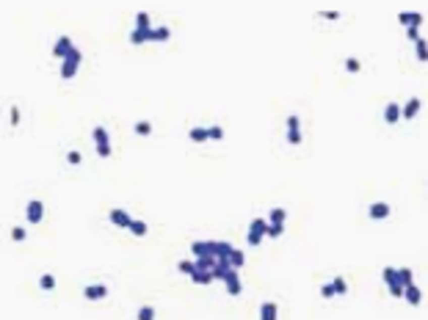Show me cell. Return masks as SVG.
Segmentation results:
<instances>
[{
    "mask_svg": "<svg viewBox=\"0 0 428 320\" xmlns=\"http://www.w3.org/2000/svg\"><path fill=\"white\" fill-rule=\"evenodd\" d=\"M207 133H210V138H213V141H221V138H224V127H219V124L207 127Z\"/></svg>",
    "mask_w": 428,
    "mask_h": 320,
    "instance_id": "obj_37",
    "label": "cell"
},
{
    "mask_svg": "<svg viewBox=\"0 0 428 320\" xmlns=\"http://www.w3.org/2000/svg\"><path fill=\"white\" fill-rule=\"evenodd\" d=\"M25 229H22V226H14V229H11V240H17V243H22L25 240Z\"/></svg>",
    "mask_w": 428,
    "mask_h": 320,
    "instance_id": "obj_39",
    "label": "cell"
},
{
    "mask_svg": "<svg viewBox=\"0 0 428 320\" xmlns=\"http://www.w3.org/2000/svg\"><path fill=\"white\" fill-rule=\"evenodd\" d=\"M91 138H94V144H97L99 158H111V138H108V130H105L102 124H97L94 130H91Z\"/></svg>",
    "mask_w": 428,
    "mask_h": 320,
    "instance_id": "obj_4",
    "label": "cell"
},
{
    "mask_svg": "<svg viewBox=\"0 0 428 320\" xmlns=\"http://www.w3.org/2000/svg\"><path fill=\"white\" fill-rule=\"evenodd\" d=\"M108 221L114 226H122V229H130V224H133V215L127 213V210H122V207H114V210L108 213Z\"/></svg>",
    "mask_w": 428,
    "mask_h": 320,
    "instance_id": "obj_7",
    "label": "cell"
},
{
    "mask_svg": "<svg viewBox=\"0 0 428 320\" xmlns=\"http://www.w3.org/2000/svg\"><path fill=\"white\" fill-rule=\"evenodd\" d=\"M403 301H406L409 306H420V304H423V290H420L417 284L406 287V290H403Z\"/></svg>",
    "mask_w": 428,
    "mask_h": 320,
    "instance_id": "obj_14",
    "label": "cell"
},
{
    "mask_svg": "<svg viewBox=\"0 0 428 320\" xmlns=\"http://www.w3.org/2000/svg\"><path fill=\"white\" fill-rule=\"evenodd\" d=\"M133 130H136V136H149V133H152V124H149V121H136V127H133Z\"/></svg>",
    "mask_w": 428,
    "mask_h": 320,
    "instance_id": "obj_34",
    "label": "cell"
},
{
    "mask_svg": "<svg viewBox=\"0 0 428 320\" xmlns=\"http://www.w3.org/2000/svg\"><path fill=\"white\" fill-rule=\"evenodd\" d=\"M130 232L136 237H144L146 232H149V226H146V221H141V218H133V224H130Z\"/></svg>",
    "mask_w": 428,
    "mask_h": 320,
    "instance_id": "obj_26",
    "label": "cell"
},
{
    "mask_svg": "<svg viewBox=\"0 0 428 320\" xmlns=\"http://www.w3.org/2000/svg\"><path fill=\"white\" fill-rule=\"evenodd\" d=\"M381 279H384V284H387L392 298H403V284H401V279H398V268L387 265L384 271H381Z\"/></svg>",
    "mask_w": 428,
    "mask_h": 320,
    "instance_id": "obj_2",
    "label": "cell"
},
{
    "mask_svg": "<svg viewBox=\"0 0 428 320\" xmlns=\"http://www.w3.org/2000/svg\"><path fill=\"white\" fill-rule=\"evenodd\" d=\"M414 55H417V61L428 63V42L425 39H417V42H414Z\"/></svg>",
    "mask_w": 428,
    "mask_h": 320,
    "instance_id": "obj_24",
    "label": "cell"
},
{
    "mask_svg": "<svg viewBox=\"0 0 428 320\" xmlns=\"http://www.w3.org/2000/svg\"><path fill=\"white\" fill-rule=\"evenodd\" d=\"M188 138H191V141H196V144H204L210 138V133H207V127H191Z\"/></svg>",
    "mask_w": 428,
    "mask_h": 320,
    "instance_id": "obj_22",
    "label": "cell"
},
{
    "mask_svg": "<svg viewBox=\"0 0 428 320\" xmlns=\"http://www.w3.org/2000/svg\"><path fill=\"white\" fill-rule=\"evenodd\" d=\"M155 315H157L155 306H152V304H144L141 309L136 312V320H155Z\"/></svg>",
    "mask_w": 428,
    "mask_h": 320,
    "instance_id": "obj_27",
    "label": "cell"
},
{
    "mask_svg": "<svg viewBox=\"0 0 428 320\" xmlns=\"http://www.w3.org/2000/svg\"><path fill=\"white\" fill-rule=\"evenodd\" d=\"M262 237H268V218H254L249 224V232H246V243L249 246H260Z\"/></svg>",
    "mask_w": 428,
    "mask_h": 320,
    "instance_id": "obj_1",
    "label": "cell"
},
{
    "mask_svg": "<svg viewBox=\"0 0 428 320\" xmlns=\"http://www.w3.org/2000/svg\"><path fill=\"white\" fill-rule=\"evenodd\" d=\"M420 110H423V100H420V97H412V100L406 102V105H403V119H414V116L420 113Z\"/></svg>",
    "mask_w": 428,
    "mask_h": 320,
    "instance_id": "obj_15",
    "label": "cell"
},
{
    "mask_svg": "<svg viewBox=\"0 0 428 320\" xmlns=\"http://www.w3.org/2000/svg\"><path fill=\"white\" fill-rule=\"evenodd\" d=\"M398 279H401L403 290L412 287V284H414V273H412V268H398Z\"/></svg>",
    "mask_w": 428,
    "mask_h": 320,
    "instance_id": "obj_25",
    "label": "cell"
},
{
    "mask_svg": "<svg viewBox=\"0 0 428 320\" xmlns=\"http://www.w3.org/2000/svg\"><path fill=\"white\" fill-rule=\"evenodd\" d=\"M11 124H20V108H11Z\"/></svg>",
    "mask_w": 428,
    "mask_h": 320,
    "instance_id": "obj_43",
    "label": "cell"
},
{
    "mask_svg": "<svg viewBox=\"0 0 428 320\" xmlns=\"http://www.w3.org/2000/svg\"><path fill=\"white\" fill-rule=\"evenodd\" d=\"M130 42H133V44L149 42V31H138V28H133V31H130Z\"/></svg>",
    "mask_w": 428,
    "mask_h": 320,
    "instance_id": "obj_29",
    "label": "cell"
},
{
    "mask_svg": "<svg viewBox=\"0 0 428 320\" xmlns=\"http://www.w3.org/2000/svg\"><path fill=\"white\" fill-rule=\"evenodd\" d=\"M39 287H42V290H52V287H56V276H52V273H42V276H39Z\"/></svg>",
    "mask_w": 428,
    "mask_h": 320,
    "instance_id": "obj_32",
    "label": "cell"
},
{
    "mask_svg": "<svg viewBox=\"0 0 428 320\" xmlns=\"http://www.w3.org/2000/svg\"><path fill=\"white\" fill-rule=\"evenodd\" d=\"M232 251H235V246L230 240H216V257L219 260H230Z\"/></svg>",
    "mask_w": 428,
    "mask_h": 320,
    "instance_id": "obj_18",
    "label": "cell"
},
{
    "mask_svg": "<svg viewBox=\"0 0 428 320\" xmlns=\"http://www.w3.org/2000/svg\"><path fill=\"white\" fill-rule=\"evenodd\" d=\"M80 61H83V53H80L78 47L72 50L67 58L61 61V80H72L75 75H78V67H80Z\"/></svg>",
    "mask_w": 428,
    "mask_h": 320,
    "instance_id": "obj_3",
    "label": "cell"
},
{
    "mask_svg": "<svg viewBox=\"0 0 428 320\" xmlns=\"http://www.w3.org/2000/svg\"><path fill=\"white\" fill-rule=\"evenodd\" d=\"M279 317V306L274 301H262L260 304V320H277Z\"/></svg>",
    "mask_w": 428,
    "mask_h": 320,
    "instance_id": "obj_16",
    "label": "cell"
},
{
    "mask_svg": "<svg viewBox=\"0 0 428 320\" xmlns=\"http://www.w3.org/2000/svg\"><path fill=\"white\" fill-rule=\"evenodd\" d=\"M390 213H392V207L387 205V202H373V205L367 207V215H370L373 221H384V218H390Z\"/></svg>",
    "mask_w": 428,
    "mask_h": 320,
    "instance_id": "obj_12",
    "label": "cell"
},
{
    "mask_svg": "<svg viewBox=\"0 0 428 320\" xmlns=\"http://www.w3.org/2000/svg\"><path fill=\"white\" fill-rule=\"evenodd\" d=\"M83 298L102 301V298H108V287H105V284H86V287H83Z\"/></svg>",
    "mask_w": 428,
    "mask_h": 320,
    "instance_id": "obj_13",
    "label": "cell"
},
{
    "mask_svg": "<svg viewBox=\"0 0 428 320\" xmlns=\"http://www.w3.org/2000/svg\"><path fill=\"white\" fill-rule=\"evenodd\" d=\"M177 268H180V273H188V276L196 273V263H193V260H180Z\"/></svg>",
    "mask_w": 428,
    "mask_h": 320,
    "instance_id": "obj_31",
    "label": "cell"
},
{
    "mask_svg": "<svg viewBox=\"0 0 428 320\" xmlns=\"http://www.w3.org/2000/svg\"><path fill=\"white\" fill-rule=\"evenodd\" d=\"M285 221H287L285 207H271V210H268V224H285Z\"/></svg>",
    "mask_w": 428,
    "mask_h": 320,
    "instance_id": "obj_20",
    "label": "cell"
},
{
    "mask_svg": "<svg viewBox=\"0 0 428 320\" xmlns=\"http://www.w3.org/2000/svg\"><path fill=\"white\" fill-rule=\"evenodd\" d=\"M72 50H75V44H72V39H69V36H58L56 44H52V55L61 58V61H64L69 53H72Z\"/></svg>",
    "mask_w": 428,
    "mask_h": 320,
    "instance_id": "obj_9",
    "label": "cell"
},
{
    "mask_svg": "<svg viewBox=\"0 0 428 320\" xmlns=\"http://www.w3.org/2000/svg\"><path fill=\"white\" fill-rule=\"evenodd\" d=\"M25 218H28V224H42V218H44V202L42 199H31L25 205Z\"/></svg>",
    "mask_w": 428,
    "mask_h": 320,
    "instance_id": "obj_6",
    "label": "cell"
},
{
    "mask_svg": "<svg viewBox=\"0 0 428 320\" xmlns=\"http://www.w3.org/2000/svg\"><path fill=\"white\" fill-rule=\"evenodd\" d=\"M320 17H324V20H340V11L326 9V11H320Z\"/></svg>",
    "mask_w": 428,
    "mask_h": 320,
    "instance_id": "obj_41",
    "label": "cell"
},
{
    "mask_svg": "<svg viewBox=\"0 0 428 320\" xmlns=\"http://www.w3.org/2000/svg\"><path fill=\"white\" fill-rule=\"evenodd\" d=\"M287 141H290L293 147H298V144L304 141V136H301V119H298V113H290V116H287Z\"/></svg>",
    "mask_w": 428,
    "mask_h": 320,
    "instance_id": "obj_5",
    "label": "cell"
},
{
    "mask_svg": "<svg viewBox=\"0 0 428 320\" xmlns=\"http://www.w3.org/2000/svg\"><path fill=\"white\" fill-rule=\"evenodd\" d=\"M345 69H348V72H359V69H362V61H359V58H354V55L345 58Z\"/></svg>",
    "mask_w": 428,
    "mask_h": 320,
    "instance_id": "obj_35",
    "label": "cell"
},
{
    "mask_svg": "<svg viewBox=\"0 0 428 320\" xmlns=\"http://www.w3.org/2000/svg\"><path fill=\"white\" fill-rule=\"evenodd\" d=\"M67 160L72 163V166H78V163H80V152H75V149H69V152H67Z\"/></svg>",
    "mask_w": 428,
    "mask_h": 320,
    "instance_id": "obj_40",
    "label": "cell"
},
{
    "mask_svg": "<svg viewBox=\"0 0 428 320\" xmlns=\"http://www.w3.org/2000/svg\"><path fill=\"white\" fill-rule=\"evenodd\" d=\"M191 282H193V284H210V282H213V273H202V271H196V273L191 276Z\"/></svg>",
    "mask_w": 428,
    "mask_h": 320,
    "instance_id": "obj_33",
    "label": "cell"
},
{
    "mask_svg": "<svg viewBox=\"0 0 428 320\" xmlns=\"http://www.w3.org/2000/svg\"><path fill=\"white\" fill-rule=\"evenodd\" d=\"M230 265L235 268V271H240V268L246 265V254L240 251V248H235V251H232V257H230Z\"/></svg>",
    "mask_w": 428,
    "mask_h": 320,
    "instance_id": "obj_28",
    "label": "cell"
},
{
    "mask_svg": "<svg viewBox=\"0 0 428 320\" xmlns=\"http://www.w3.org/2000/svg\"><path fill=\"white\" fill-rule=\"evenodd\" d=\"M285 224H268V237H282Z\"/></svg>",
    "mask_w": 428,
    "mask_h": 320,
    "instance_id": "obj_36",
    "label": "cell"
},
{
    "mask_svg": "<svg viewBox=\"0 0 428 320\" xmlns=\"http://www.w3.org/2000/svg\"><path fill=\"white\" fill-rule=\"evenodd\" d=\"M423 20L425 17L420 14V11H401V14H398V22H401L403 28H423Z\"/></svg>",
    "mask_w": 428,
    "mask_h": 320,
    "instance_id": "obj_8",
    "label": "cell"
},
{
    "mask_svg": "<svg viewBox=\"0 0 428 320\" xmlns=\"http://www.w3.org/2000/svg\"><path fill=\"white\" fill-rule=\"evenodd\" d=\"M136 28H138V31H152V28H155V25H152V17L146 14V11H138V14H136Z\"/></svg>",
    "mask_w": 428,
    "mask_h": 320,
    "instance_id": "obj_23",
    "label": "cell"
},
{
    "mask_svg": "<svg viewBox=\"0 0 428 320\" xmlns=\"http://www.w3.org/2000/svg\"><path fill=\"white\" fill-rule=\"evenodd\" d=\"M191 254H193V260L210 257V254H207V240H193L191 243Z\"/></svg>",
    "mask_w": 428,
    "mask_h": 320,
    "instance_id": "obj_21",
    "label": "cell"
},
{
    "mask_svg": "<svg viewBox=\"0 0 428 320\" xmlns=\"http://www.w3.org/2000/svg\"><path fill=\"white\" fill-rule=\"evenodd\" d=\"M320 295H324L326 301H329V298H334V295H337V293H334V284H332V282H326L324 287H320Z\"/></svg>",
    "mask_w": 428,
    "mask_h": 320,
    "instance_id": "obj_38",
    "label": "cell"
},
{
    "mask_svg": "<svg viewBox=\"0 0 428 320\" xmlns=\"http://www.w3.org/2000/svg\"><path fill=\"white\" fill-rule=\"evenodd\" d=\"M224 287H227V293H230V295H240V293H243V282H240V273L235 271V268H232V271L227 273Z\"/></svg>",
    "mask_w": 428,
    "mask_h": 320,
    "instance_id": "obj_11",
    "label": "cell"
},
{
    "mask_svg": "<svg viewBox=\"0 0 428 320\" xmlns=\"http://www.w3.org/2000/svg\"><path fill=\"white\" fill-rule=\"evenodd\" d=\"M332 284H334V293H337V295H345V293H348V282H345L343 276H334Z\"/></svg>",
    "mask_w": 428,
    "mask_h": 320,
    "instance_id": "obj_30",
    "label": "cell"
},
{
    "mask_svg": "<svg viewBox=\"0 0 428 320\" xmlns=\"http://www.w3.org/2000/svg\"><path fill=\"white\" fill-rule=\"evenodd\" d=\"M406 36L412 39V42H417V39H420V28H406Z\"/></svg>",
    "mask_w": 428,
    "mask_h": 320,
    "instance_id": "obj_42",
    "label": "cell"
},
{
    "mask_svg": "<svg viewBox=\"0 0 428 320\" xmlns=\"http://www.w3.org/2000/svg\"><path fill=\"white\" fill-rule=\"evenodd\" d=\"M403 119V105L401 102H387L384 105V121L387 124H398Z\"/></svg>",
    "mask_w": 428,
    "mask_h": 320,
    "instance_id": "obj_10",
    "label": "cell"
},
{
    "mask_svg": "<svg viewBox=\"0 0 428 320\" xmlns=\"http://www.w3.org/2000/svg\"><path fill=\"white\" fill-rule=\"evenodd\" d=\"M232 271V265H230V260H219V265L213 268V279H219V282H224L227 279V273Z\"/></svg>",
    "mask_w": 428,
    "mask_h": 320,
    "instance_id": "obj_19",
    "label": "cell"
},
{
    "mask_svg": "<svg viewBox=\"0 0 428 320\" xmlns=\"http://www.w3.org/2000/svg\"><path fill=\"white\" fill-rule=\"evenodd\" d=\"M169 36H172V28L169 25H155L149 31V42H166Z\"/></svg>",
    "mask_w": 428,
    "mask_h": 320,
    "instance_id": "obj_17",
    "label": "cell"
}]
</instances>
